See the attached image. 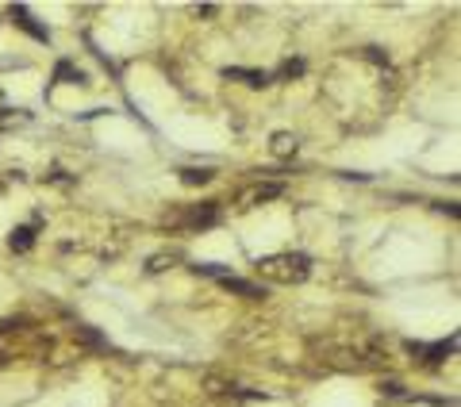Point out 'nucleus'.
Listing matches in <instances>:
<instances>
[{"instance_id":"f257e3e1","label":"nucleus","mask_w":461,"mask_h":407,"mask_svg":"<svg viewBox=\"0 0 461 407\" xmlns=\"http://www.w3.org/2000/svg\"><path fill=\"white\" fill-rule=\"evenodd\" d=\"M258 273L281 281V285H300L312 273V258L308 254H273V258H258Z\"/></svg>"},{"instance_id":"f03ea898","label":"nucleus","mask_w":461,"mask_h":407,"mask_svg":"<svg viewBox=\"0 0 461 407\" xmlns=\"http://www.w3.org/2000/svg\"><path fill=\"white\" fill-rule=\"evenodd\" d=\"M219 219H223L219 204H196V207H189V212L181 215V219H173V223L185 227V231H208V227H215Z\"/></svg>"},{"instance_id":"7ed1b4c3","label":"nucleus","mask_w":461,"mask_h":407,"mask_svg":"<svg viewBox=\"0 0 461 407\" xmlns=\"http://www.w3.org/2000/svg\"><path fill=\"white\" fill-rule=\"evenodd\" d=\"M408 349H411V354H423V362H427V365H442V362H446V357H450V354H454V349H457V338L450 335L446 342H435V346H423V342H408Z\"/></svg>"},{"instance_id":"20e7f679","label":"nucleus","mask_w":461,"mask_h":407,"mask_svg":"<svg viewBox=\"0 0 461 407\" xmlns=\"http://www.w3.org/2000/svg\"><path fill=\"white\" fill-rule=\"evenodd\" d=\"M219 285L227 288V292H239V296H246V300H266V285H254V281H242V277H234V273H227V277H219Z\"/></svg>"},{"instance_id":"39448f33","label":"nucleus","mask_w":461,"mask_h":407,"mask_svg":"<svg viewBox=\"0 0 461 407\" xmlns=\"http://www.w3.org/2000/svg\"><path fill=\"white\" fill-rule=\"evenodd\" d=\"M223 77H227V81H242V85H250V89H261V85L273 81L266 70H239V65H227V70H223Z\"/></svg>"},{"instance_id":"423d86ee","label":"nucleus","mask_w":461,"mask_h":407,"mask_svg":"<svg viewBox=\"0 0 461 407\" xmlns=\"http://www.w3.org/2000/svg\"><path fill=\"white\" fill-rule=\"evenodd\" d=\"M285 192V185L281 181H269V185H254V188H246V192H242V204H266V200H277V196Z\"/></svg>"},{"instance_id":"0eeeda50","label":"nucleus","mask_w":461,"mask_h":407,"mask_svg":"<svg viewBox=\"0 0 461 407\" xmlns=\"http://www.w3.org/2000/svg\"><path fill=\"white\" fill-rule=\"evenodd\" d=\"M12 20L20 23V27H23L27 35H35V39H39V43H50V31H46V27H39V23H35V20H31V12H27L23 4H16V8H12Z\"/></svg>"},{"instance_id":"6e6552de","label":"nucleus","mask_w":461,"mask_h":407,"mask_svg":"<svg viewBox=\"0 0 461 407\" xmlns=\"http://www.w3.org/2000/svg\"><path fill=\"white\" fill-rule=\"evenodd\" d=\"M8 246H12L16 254L31 250V246H35V223H31V227H16V231H12V239H8Z\"/></svg>"},{"instance_id":"1a4fd4ad","label":"nucleus","mask_w":461,"mask_h":407,"mask_svg":"<svg viewBox=\"0 0 461 407\" xmlns=\"http://www.w3.org/2000/svg\"><path fill=\"white\" fill-rule=\"evenodd\" d=\"M296 146H300V139L288 135V131H277V135H273V154H277V158L296 154Z\"/></svg>"},{"instance_id":"9d476101","label":"nucleus","mask_w":461,"mask_h":407,"mask_svg":"<svg viewBox=\"0 0 461 407\" xmlns=\"http://www.w3.org/2000/svg\"><path fill=\"white\" fill-rule=\"evenodd\" d=\"M212 177H215L212 165H200V169H196V165H185V169H181V181H185V185H208Z\"/></svg>"},{"instance_id":"9b49d317","label":"nucleus","mask_w":461,"mask_h":407,"mask_svg":"<svg viewBox=\"0 0 461 407\" xmlns=\"http://www.w3.org/2000/svg\"><path fill=\"white\" fill-rule=\"evenodd\" d=\"M54 81H73V85H85L89 77H85V70H77L73 62H58V70H54Z\"/></svg>"},{"instance_id":"f8f14e48","label":"nucleus","mask_w":461,"mask_h":407,"mask_svg":"<svg viewBox=\"0 0 461 407\" xmlns=\"http://www.w3.org/2000/svg\"><path fill=\"white\" fill-rule=\"evenodd\" d=\"M300 73H304V58H288V62H281L277 73H269V77L285 81V77H300Z\"/></svg>"},{"instance_id":"ddd939ff","label":"nucleus","mask_w":461,"mask_h":407,"mask_svg":"<svg viewBox=\"0 0 461 407\" xmlns=\"http://www.w3.org/2000/svg\"><path fill=\"white\" fill-rule=\"evenodd\" d=\"M381 392H384V396H392V400H403V396H408L400 381H381Z\"/></svg>"},{"instance_id":"4468645a","label":"nucleus","mask_w":461,"mask_h":407,"mask_svg":"<svg viewBox=\"0 0 461 407\" xmlns=\"http://www.w3.org/2000/svg\"><path fill=\"white\" fill-rule=\"evenodd\" d=\"M166 265H173V258H166V254H158V258H150V265H146V269H150V273H162Z\"/></svg>"}]
</instances>
